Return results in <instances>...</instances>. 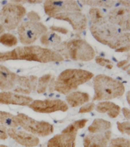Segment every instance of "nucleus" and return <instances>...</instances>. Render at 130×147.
Instances as JSON below:
<instances>
[{
  "instance_id": "obj_35",
  "label": "nucleus",
  "mask_w": 130,
  "mask_h": 147,
  "mask_svg": "<svg viewBox=\"0 0 130 147\" xmlns=\"http://www.w3.org/2000/svg\"><path fill=\"white\" fill-rule=\"evenodd\" d=\"M27 16L29 21L31 22H39L41 19L40 15L35 11L29 12V13L27 14Z\"/></svg>"
},
{
  "instance_id": "obj_11",
  "label": "nucleus",
  "mask_w": 130,
  "mask_h": 147,
  "mask_svg": "<svg viewBox=\"0 0 130 147\" xmlns=\"http://www.w3.org/2000/svg\"><path fill=\"white\" fill-rule=\"evenodd\" d=\"M53 18L60 20L68 22L75 32L76 36L80 37L79 35L87 28L88 20L85 14L82 12H71V13H63L56 14Z\"/></svg>"
},
{
  "instance_id": "obj_26",
  "label": "nucleus",
  "mask_w": 130,
  "mask_h": 147,
  "mask_svg": "<svg viewBox=\"0 0 130 147\" xmlns=\"http://www.w3.org/2000/svg\"><path fill=\"white\" fill-rule=\"evenodd\" d=\"M51 78H52V75L51 74H47L38 79L36 91L38 94H43L46 92Z\"/></svg>"
},
{
  "instance_id": "obj_22",
  "label": "nucleus",
  "mask_w": 130,
  "mask_h": 147,
  "mask_svg": "<svg viewBox=\"0 0 130 147\" xmlns=\"http://www.w3.org/2000/svg\"><path fill=\"white\" fill-rule=\"evenodd\" d=\"M111 128V123L102 119H96L92 124L88 128L90 134L104 133Z\"/></svg>"
},
{
  "instance_id": "obj_12",
  "label": "nucleus",
  "mask_w": 130,
  "mask_h": 147,
  "mask_svg": "<svg viewBox=\"0 0 130 147\" xmlns=\"http://www.w3.org/2000/svg\"><path fill=\"white\" fill-rule=\"evenodd\" d=\"M109 23L119 26L124 31H129V8L119 7L111 10L107 14Z\"/></svg>"
},
{
  "instance_id": "obj_24",
  "label": "nucleus",
  "mask_w": 130,
  "mask_h": 147,
  "mask_svg": "<svg viewBox=\"0 0 130 147\" xmlns=\"http://www.w3.org/2000/svg\"><path fill=\"white\" fill-rule=\"evenodd\" d=\"M0 124L11 128H16L19 126L16 116L1 111H0Z\"/></svg>"
},
{
  "instance_id": "obj_17",
  "label": "nucleus",
  "mask_w": 130,
  "mask_h": 147,
  "mask_svg": "<svg viewBox=\"0 0 130 147\" xmlns=\"http://www.w3.org/2000/svg\"><path fill=\"white\" fill-rule=\"evenodd\" d=\"M77 134L61 133L48 141V147H75Z\"/></svg>"
},
{
  "instance_id": "obj_46",
  "label": "nucleus",
  "mask_w": 130,
  "mask_h": 147,
  "mask_svg": "<svg viewBox=\"0 0 130 147\" xmlns=\"http://www.w3.org/2000/svg\"><path fill=\"white\" fill-rule=\"evenodd\" d=\"M0 147H9L6 145H3V144H0Z\"/></svg>"
},
{
  "instance_id": "obj_10",
  "label": "nucleus",
  "mask_w": 130,
  "mask_h": 147,
  "mask_svg": "<svg viewBox=\"0 0 130 147\" xmlns=\"http://www.w3.org/2000/svg\"><path fill=\"white\" fill-rule=\"evenodd\" d=\"M44 9L46 14L51 18L60 13L82 11V9L75 1H46L44 3Z\"/></svg>"
},
{
  "instance_id": "obj_4",
  "label": "nucleus",
  "mask_w": 130,
  "mask_h": 147,
  "mask_svg": "<svg viewBox=\"0 0 130 147\" xmlns=\"http://www.w3.org/2000/svg\"><path fill=\"white\" fill-rule=\"evenodd\" d=\"M16 60L36 61L41 63L61 62L65 60L57 51L39 46H28L14 49Z\"/></svg>"
},
{
  "instance_id": "obj_31",
  "label": "nucleus",
  "mask_w": 130,
  "mask_h": 147,
  "mask_svg": "<svg viewBox=\"0 0 130 147\" xmlns=\"http://www.w3.org/2000/svg\"><path fill=\"white\" fill-rule=\"evenodd\" d=\"M9 60H16L15 53L14 50L7 52H0V63Z\"/></svg>"
},
{
  "instance_id": "obj_27",
  "label": "nucleus",
  "mask_w": 130,
  "mask_h": 147,
  "mask_svg": "<svg viewBox=\"0 0 130 147\" xmlns=\"http://www.w3.org/2000/svg\"><path fill=\"white\" fill-rule=\"evenodd\" d=\"M0 43L7 47H13L18 44V38L11 33H3L0 36Z\"/></svg>"
},
{
  "instance_id": "obj_42",
  "label": "nucleus",
  "mask_w": 130,
  "mask_h": 147,
  "mask_svg": "<svg viewBox=\"0 0 130 147\" xmlns=\"http://www.w3.org/2000/svg\"><path fill=\"white\" fill-rule=\"evenodd\" d=\"M120 3L122 4V5L125 6L126 8H129V1H119Z\"/></svg>"
},
{
  "instance_id": "obj_3",
  "label": "nucleus",
  "mask_w": 130,
  "mask_h": 147,
  "mask_svg": "<svg viewBox=\"0 0 130 147\" xmlns=\"http://www.w3.org/2000/svg\"><path fill=\"white\" fill-rule=\"evenodd\" d=\"M94 96L92 101L109 100L123 96L125 87L123 83L105 74H99L93 80Z\"/></svg>"
},
{
  "instance_id": "obj_44",
  "label": "nucleus",
  "mask_w": 130,
  "mask_h": 147,
  "mask_svg": "<svg viewBox=\"0 0 130 147\" xmlns=\"http://www.w3.org/2000/svg\"><path fill=\"white\" fill-rule=\"evenodd\" d=\"M129 96H130V91H128L127 93V96H126V98H127V102H128V104H130V99H129Z\"/></svg>"
},
{
  "instance_id": "obj_45",
  "label": "nucleus",
  "mask_w": 130,
  "mask_h": 147,
  "mask_svg": "<svg viewBox=\"0 0 130 147\" xmlns=\"http://www.w3.org/2000/svg\"><path fill=\"white\" fill-rule=\"evenodd\" d=\"M129 67H130V65L129 64H127L126 65V67H122V69L124 70H129Z\"/></svg>"
},
{
  "instance_id": "obj_5",
  "label": "nucleus",
  "mask_w": 130,
  "mask_h": 147,
  "mask_svg": "<svg viewBox=\"0 0 130 147\" xmlns=\"http://www.w3.org/2000/svg\"><path fill=\"white\" fill-rule=\"evenodd\" d=\"M26 14V9L22 5L9 3L0 12V24L7 31H13L19 26Z\"/></svg>"
},
{
  "instance_id": "obj_32",
  "label": "nucleus",
  "mask_w": 130,
  "mask_h": 147,
  "mask_svg": "<svg viewBox=\"0 0 130 147\" xmlns=\"http://www.w3.org/2000/svg\"><path fill=\"white\" fill-rule=\"evenodd\" d=\"M117 124L118 129L122 134H126L129 136H130V123L129 121L124 122H117Z\"/></svg>"
},
{
  "instance_id": "obj_1",
  "label": "nucleus",
  "mask_w": 130,
  "mask_h": 147,
  "mask_svg": "<svg viewBox=\"0 0 130 147\" xmlns=\"http://www.w3.org/2000/svg\"><path fill=\"white\" fill-rule=\"evenodd\" d=\"M90 31L96 40L112 49H118L129 45L130 35L111 23L92 25Z\"/></svg>"
},
{
  "instance_id": "obj_14",
  "label": "nucleus",
  "mask_w": 130,
  "mask_h": 147,
  "mask_svg": "<svg viewBox=\"0 0 130 147\" xmlns=\"http://www.w3.org/2000/svg\"><path fill=\"white\" fill-rule=\"evenodd\" d=\"M7 134L17 143L26 147H33L40 143V140L35 135L20 131L16 128L7 129Z\"/></svg>"
},
{
  "instance_id": "obj_13",
  "label": "nucleus",
  "mask_w": 130,
  "mask_h": 147,
  "mask_svg": "<svg viewBox=\"0 0 130 147\" xmlns=\"http://www.w3.org/2000/svg\"><path fill=\"white\" fill-rule=\"evenodd\" d=\"M38 78L36 76H17L13 92L18 94H29L35 91L37 87Z\"/></svg>"
},
{
  "instance_id": "obj_43",
  "label": "nucleus",
  "mask_w": 130,
  "mask_h": 147,
  "mask_svg": "<svg viewBox=\"0 0 130 147\" xmlns=\"http://www.w3.org/2000/svg\"><path fill=\"white\" fill-rule=\"evenodd\" d=\"M5 29L3 28V26L0 24V36L5 33Z\"/></svg>"
},
{
  "instance_id": "obj_23",
  "label": "nucleus",
  "mask_w": 130,
  "mask_h": 147,
  "mask_svg": "<svg viewBox=\"0 0 130 147\" xmlns=\"http://www.w3.org/2000/svg\"><path fill=\"white\" fill-rule=\"evenodd\" d=\"M90 22L92 25H102L107 22L108 18L101 9L96 7H92L89 10Z\"/></svg>"
},
{
  "instance_id": "obj_29",
  "label": "nucleus",
  "mask_w": 130,
  "mask_h": 147,
  "mask_svg": "<svg viewBox=\"0 0 130 147\" xmlns=\"http://www.w3.org/2000/svg\"><path fill=\"white\" fill-rule=\"evenodd\" d=\"M109 147H130L129 139L124 138H118L110 140Z\"/></svg>"
},
{
  "instance_id": "obj_33",
  "label": "nucleus",
  "mask_w": 130,
  "mask_h": 147,
  "mask_svg": "<svg viewBox=\"0 0 130 147\" xmlns=\"http://www.w3.org/2000/svg\"><path fill=\"white\" fill-rule=\"evenodd\" d=\"M95 106L96 105L93 102L86 104L85 106L81 107L79 113H85L91 112L95 108Z\"/></svg>"
},
{
  "instance_id": "obj_34",
  "label": "nucleus",
  "mask_w": 130,
  "mask_h": 147,
  "mask_svg": "<svg viewBox=\"0 0 130 147\" xmlns=\"http://www.w3.org/2000/svg\"><path fill=\"white\" fill-rule=\"evenodd\" d=\"M96 60V63H98V64L101 65L102 67H106L107 65H109L110 64H112V61L107 59H105L103 58L100 56H97L95 59Z\"/></svg>"
},
{
  "instance_id": "obj_28",
  "label": "nucleus",
  "mask_w": 130,
  "mask_h": 147,
  "mask_svg": "<svg viewBox=\"0 0 130 147\" xmlns=\"http://www.w3.org/2000/svg\"><path fill=\"white\" fill-rule=\"evenodd\" d=\"M84 5L99 7L111 8L115 3V1H81Z\"/></svg>"
},
{
  "instance_id": "obj_6",
  "label": "nucleus",
  "mask_w": 130,
  "mask_h": 147,
  "mask_svg": "<svg viewBox=\"0 0 130 147\" xmlns=\"http://www.w3.org/2000/svg\"><path fill=\"white\" fill-rule=\"evenodd\" d=\"M47 31L48 28L44 24L31 21L22 22L18 27L17 30L19 40L24 45L34 43Z\"/></svg>"
},
{
  "instance_id": "obj_16",
  "label": "nucleus",
  "mask_w": 130,
  "mask_h": 147,
  "mask_svg": "<svg viewBox=\"0 0 130 147\" xmlns=\"http://www.w3.org/2000/svg\"><path fill=\"white\" fill-rule=\"evenodd\" d=\"M33 101L32 98L13 92H0V104H13L17 106H29Z\"/></svg>"
},
{
  "instance_id": "obj_19",
  "label": "nucleus",
  "mask_w": 130,
  "mask_h": 147,
  "mask_svg": "<svg viewBox=\"0 0 130 147\" xmlns=\"http://www.w3.org/2000/svg\"><path fill=\"white\" fill-rule=\"evenodd\" d=\"M96 111L100 113H107L111 119H115L119 116L121 111V107L115 103L105 101L100 102L96 106Z\"/></svg>"
},
{
  "instance_id": "obj_40",
  "label": "nucleus",
  "mask_w": 130,
  "mask_h": 147,
  "mask_svg": "<svg viewBox=\"0 0 130 147\" xmlns=\"http://www.w3.org/2000/svg\"><path fill=\"white\" fill-rule=\"evenodd\" d=\"M129 51V45L122 46V47H121L115 50L116 52H125V51Z\"/></svg>"
},
{
  "instance_id": "obj_21",
  "label": "nucleus",
  "mask_w": 130,
  "mask_h": 147,
  "mask_svg": "<svg viewBox=\"0 0 130 147\" xmlns=\"http://www.w3.org/2000/svg\"><path fill=\"white\" fill-rule=\"evenodd\" d=\"M62 38L54 31H47L40 36V43L45 47H55L61 43Z\"/></svg>"
},
{
  "instance_id": "obj_18",
  "label": "nucleus",
  "mask_w": 130,
  "mask_h": 147,
  "mask_svg": "<svg viewBox=\"0 0 130 147\" xmlns=\"http://www.w3.org/2000/svg\"><path fill=\"white\" fill-rule=\"evenodd\" d=\"M18 75L8 68L0 65V89L2 90H13Z\"/></svg>"
},
{
  "instance_id": "obj_25",
  "label": "nucleus",
  "mask_w": 130,
  "mask_h": 147,
  "mask_svg": "<svg viewBox=\"0 0 130 147\" xmlns=\"http://www.w3.org/2000/svg\"><path fill=\"white\" fill-rule=\"evenodd\" d=\"M88 121H89L88 119H81L73 122V123L68 125L65 129H64L61 133H69L72 134H77V131L79 130V129H82L84 128Z\"/></svg>"
},
{
  "instance_id": "obj_20",
  "label": "nucleus",
  "mask_w": 130,
  "mask_h": 147,
  "mask_svg": "<svg viewBox=\"0 0 130 147\" xmlns=\"http://www.w3.org/2000/svg\"><path fill=\"white\" fill-rule=\"evenodd\" d=\"M66 100L70 107H77L89 102L90 96L87 92L74 91L67 95Z\"/></svg>"
},
{
  "instance_id": "obj_38",
  "label": "nucleus",
  "mask_w": 130,
  "mask_h": 147,
  "mask_svg": "<svg viewBox=\"0 0 130 147\" xmlns=\"http://www.w3.org/2000/svg\"><path fill=\"white\" fill-rule=\"evenodd\" d=\"M55 78H52L50 82V84H49V87H48V89L50 92H52L54 91V88H55Z\"/></svg>"
},
{
  "instance_id": "obj_37",
  "label": "nucleus",
  "mask_w": 130,
  "mask_h": 147,
  "mask_svg": "<svg viewBox=\"0 0 130 147\" xmlns=\"http://www.w3.org/2000/svg\"><path fill=\"white\" fill-rule=\"evenodd\" d=\"M50 29L52 31H54V32H55V31H57V32L61 33L62 34H65V35H67V34L68 33V30L67 29L62 28V27L51 26H50Z\"/></svg>"
},
{
  "instance_id": "obj_15",
  "label": "nucleus",
  "mask_w": 130,
  "mask_h": 147,
  "mask_svg": "<svg viewBox=\"0 0 130 147\" xmlns=\"http://www.w3.org/2000/svg\"><path fill=\"white\" fill-rule=\"evenodd\" d=\"M111 139V131L107 130L104 134H90L83 139L85 147H107Z\"/></svg>"
},
{
  "instance_id": "obj_8",
  "label": "nucleus",
  "mask_w": 130,
  "mask_h": 147,
  "mask_svg": "<svg viewBox=\"0 0 130 147\" xmlns=\"http://www.w3.org/2000/svg\"><path fill=\"white\" fill-rule=\"evenodd\" d=\"M16 117L19 126L31 134L46 137L53 133V126L49 122L36 121L24 113H19Z\"/></svg>"
},
{
  "instance_id": "obj_30",
  "label": "nucleus",
  "mask_w": 130,
  "mask_h": 147,
  "mask_svg": "<svg viewBox=\"0 0 130 147\" xmlns=\"http://www.w3.org/2000/svg\"><path fill=\"white\" fill-rule=\"evenodd\" d=\"M67 42H63L60 43L59 45L56 46L55 47H54V50L55 51H57L58 53L62 56L64 59H69V56L68 54L67 48Z\"/></svg>"
},
{
  "instance_id": "obj_39",
  "label": "nucleus",
  "mask_w": 130,
  "mask_h": 147,
  "mask_svg": "<svg viewBox=\"0 0 130 147\" xmlns=\"http://www.w3.org/2000/svg\"><path fill=\"white\" fill-rule=\"evenodd\" d=\"M122 113H123L125 118H126L127 120H128V121H129V119H130L129 109L126 108V107H124V108H122Z\"/></svg>"
},
{
  "instance_id": "obj_2",
  "label": "nucleus",
  "mask_w": 130,
  "mask_h": 147,
  "mask_svg": "<svg viewBox=\"0 0 130 147\" xmlns=\"http://www.w3.org/2000/svg\"><path fill=\"white\" fill-rule=\"evenodd\" d=\"M94 74L83 69H67L57 77L55 82L54 90L63 94H68L76 90L78 87L90 81Z\"/></svg>"
},
{
  "instance_id": "obj_7",
  "label": "nucleus",
  "mask_w": 130,
  "mask_h": 147,
  "mask_svg": "<svg viewBox=\"0 0 130 147\" xmlns=\"http://www.w3.org/2000/svg\"><path fill=\"white\" fill-rule=\"evenodd\" d=\"M69 58L73 61H89L95 57V51L85 40L73 38L67 42Z\"/></svg>"
},
{
  "instance_id": "obj_41",
  "label": "nucleus",
  "mask_w": 130,
  "mask_h": 147,
  "mask_svg": "<svg viewBox=\"0 0 130 147\" xmlns=\"http://www.w3.org/2000/svg\"><path fill=\"white\" fill-rule=\"evenodd\" d=\"M127 64H129L128 61H127V60H123L122 61H120L119 63H117V67L122 68V67H124L125 65H126Z\"/></svg>"
},
{
  "instance_id": "obj_36",
  "label": "nucleus",
  "mask_w": 130,
  "mask_h": 147,
  "mask_svg": "<svg viewBox=\"0 0 130 147\" xmlns=\"http://www.w3.org/2000/svg\"><path fill=\"white\" fill-rule=\"evenodd\" d=\"M8 138L7 127L0 124V140H5Z\"/></svg>"
},
{
  "instance_id": "obj_9",
  "label": "nucleus",
  "mask_w": 130,
  "mask_h": 147,
  "mask_svg": "<svg viewBox=\"0 0 130 147\" xmlns=\"http://www.w3.org/2000/svg\"><path fill=\"white\" fill-rule=\"evenodd\" d=\"M28 106L34 111L41 113H51L57 111L66 112L68 109L67 103L59 99L36 100L32 102Z\"/></svg>"
}]
</instances>
